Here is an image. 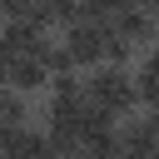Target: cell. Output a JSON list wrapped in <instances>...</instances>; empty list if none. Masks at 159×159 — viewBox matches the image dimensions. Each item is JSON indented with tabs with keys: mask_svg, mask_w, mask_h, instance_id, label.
Here are the masks:
<instances>
[{
	"mask_svg": "<svg viewBox=\"0 0 159 159\" xmlns=\"http://www.w3.org/2000/svg\"><path fill=\"white\" fill-rule=\"evenodd\" d=\"M84 94H89L94 109H104V114H114V119H124V114L139 104V84H134L119 65H99V70L84 80Z\"/></svg>",
	"mask_w": 159,
	"mask_h": 159,
	"instance_id": "1",
	"label": "cell"
},
{
	"mask_svg": "<svg viewBox=\"0 0 159 159\" xmlns=\"http://www.w3.org/2000/svg\"><path fill=\"white\" fill-rule=\"evenodd\" d=\"M60 50H65V65H70V70H80V65L89 70V65L109 60V25H99V20H75V25H65Z\"/></svg>",
	"mask_w": 159,
	"mask_h": 159,
	"instance_id": "2",
	"label": "cell"
},
{
	"mask_svg": "<svg viewBox=\"0 0 159 159\" xmlns=\"http://www.w3.org/2000/svg\"><path fill=\"white\" fill-rule=\"evenodd\" d=\"M5 80H10V89L35 94V89L55 84V65H50L45 55H10V60H5Z\"/></svg>",
	"mask_w": 159,
	"mask_h": 159,
	"instance_id": "3",
	"label": "cell"
},
{
	"mask_svg": "<svg viewBox=\"0 0 159 159\" xmlns=\"http://www.w3.org/2000/svg\"><path fill=\"white\" fill-rule=\"evenodd\" d=\"M5 159H60V149H55L50 134H35V129H5Z\"/></svg>",
	"mask_w": 159,
	"mask_h": 159,
	"instance_id": "4",
	"label": "cell"
},
{
	"mask_svg": "<svg viewBox=\"0 0 159 159\" xmlns=\"http://www.w3.org/2000/svg\"><path fill=\"white\" fill-rule=\"evenodd\" d=\"M109 30H114V35H124L129 45H139V40H154V35H159V25H154L149 5H129V10H124L114 25H109Z\"/></svg>",
	"mask_w": 159,
	"mask_h": 159,
	"instance_id": "5",
	"label": "cell"
},
{
	"mask_svg": "<svg viewBox=\"0 0 159 159\" xmlns=\"http://www.w3.org/2000/svg\"><path fill=\"white\" fill-rule=\"evenodd\" d=\"M35 20H45V25H75V20H84V0H35Z\"/></svg>",
	"mask_w": 159,
	"mask_h": 159,
	"instance_id": "6",
	"label": "cell"
},
{
	"mask_svg": "<svg viewBox=\"0 0 159 159\" xmlns=\"http://www.w3.org/2000/svg\"><path fill=\"white\" fill-rule=\"evenodd\" d=\"M134 84H139V104H149V109L159 114V55L134 75Z\"/></svg>",
	"mask_w": 159,
	"mask_h": 159,
	"instance_id": "7",
	"label": "cell"
},
{
	"mask_svg": "<svg viewBox=\"0 0 159 159\" xmlns=\"http://www.w3.org/2000/svg\"><path fill=\"white\" fill-rule=\"evenodd\" d=\"M0 119H5V129H25V94L20 89L0 94Z\"/></svg>",
	"mask_w": 159,
	"mask_h": 159,
	"instance_id": "8",
	"label": "cell"
},
{
	"mask_svg": "<svg viewBox=\"0 0 159 159\" xmlns=\"http://www.w3.org/2000/svg\"><path fill=\"white\" fill-rule=\"evenodd\" d=\"M129 50H134V45H129L124 35H114V30H109V65H124V60H129Z\"/></svg>",
	"mask_w": 159,
	"mask_h": 159,
	"instance_id": "9",
	"label": "cell"
},
{
	"mask_svg": "<svg viewBox=\"0 0 159 159\" xmlns=\"http://www.w3.org/2000/svg\"><path fill=\"white\" fill-rule=\"evenodd\" d=\"M10 20H35V0H0Z\"/></svg>",
	"mask_w": 159,
	"mask_h": 159,
	"instance_id": "10",
	"label": "cell"
},
{
	"mask_svg": "<svg viewBox=\"0 0 159 159\" xmlns=\"http://www.w3.org/2000/svg\"><path fill=\"white\" fill-rule=\"evenodd\" d=\"M139 5H149V10H159V0H139Z\"/></svg>",
	"mask_w": 159,
	"mask_h": 159,
	"instance_id": "11",
	"label": "cell"
},
{
	"mask_svg": "<svg viewBox=\"0 0 159 159\" xmlns=\"http://www.w3.org/2000/svg\"><path fill=\"white\" fill-rule=\"evenodd\" d=\"M154 55H159V35H154Z\"/></svg>",
	"mask_w": 159,
	"mask_h": 159,
	"instance_id": "12",
	"label": "cell"
}]
</instances>
